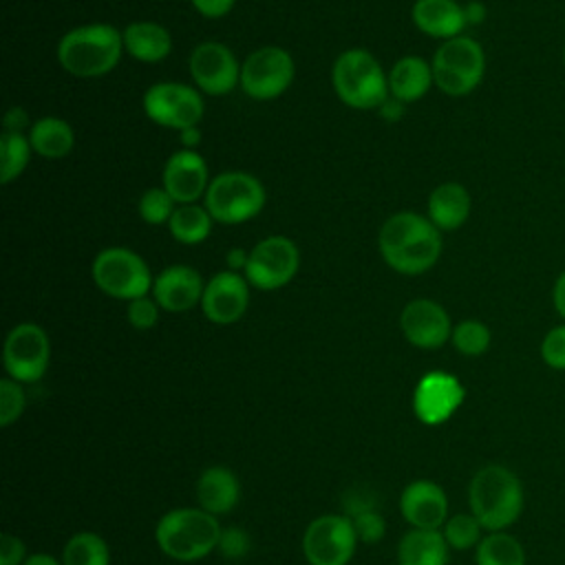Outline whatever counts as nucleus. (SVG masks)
Wrapping results in <instances>:
<instances>
[{
	"mask_svg": "<svg viewBox=\"0 0 565 565\" xmlns=\"http://www.w3.org/2000/svg\"><path fill=\"white\" fill-rule=\"evenodd\" d=\"M441 230L417 212H397L380 230V254L384 263L406 276L428 271L441 256Z\"/></svg>",
	"mask_w": 565,
	"mask_h": 565,
	"instance_id": "nucleus-1",
	"label": "nucleus"
},
{
	"mask_svg": "<svg viewBox=\"0 0 565 565\" xmlns=\"http://www.w3.org/2000/svg\"><path fill=\"white\" fill-rule=\"evenodd\" d=\"M468 505L486 532L508 530L523 514V483L508 466L488 463L468 483Z\"/></svg>",
	"mask_w": 565,
	"mask_h": 565,
	"instance_id": "nucleus-2",
	"label": "nucleus"
},
{
	"mask_svg": "<svg viewBox=\"0 0 565 565\" xmlns=\"http://www.w3.org/2000/svg\"><path fill=\"white\" fill-rule=\"evenodd\" d=\"M221 530L218 516L203 508H174L157 521L154 541L168 558L194 563L218 547Z\"/></svg>",
	"mask_w": 565,
	"mask_h": 565,
	"instance_id": "nucleus-3",
	"label": "nucleus"
},
{
	"mask_svg": "<svg viewBox=\"0 0 565 565\" xmlns=\"http://www.w3.org/2000/svg\"><path fill=\"white\" fill-rule=\"evenodd\" d=\"M124 51V33L113 24L93 22L71 29L57 44L62 68L75 77H99L110 73Z\"/></svg>",
	"mask_w": 565,
	"mask_h": 565,
	"instance_id": "nucleus-4",
	"label": "nucleus"
},
{
	"mask_svg": "<svg viewBox=\"0 0 565 565\" xmlns=\"http://www.w3.org/2000/svg\"><path fill=\"white\" fill-rule=\"evenodd\" d=\"M331 84L335 95L358 110L380 108L388 99V77L364 49H349L333 62Z\"/></svg>",
	"mask_w": 565,
	"mask_h": 565,
	"instance_id": "nucleus-5",
	"label": "nucleus"
},
{
	"mask_svg": "<svg viewBox=\"0 0 565 565\" xmlns=\"http://www.w3.org/2000/svg\"><path fill=\"white\" fill-rule=\"evenodd\" d=\"M203 199L205 210L216 223L238 225L254 218L265 207L267 194L254 174L230 170L210 181Z\"/></svg>",
	"mask_w": 565,
	"mask_h": 565,
	"instance_id": "nucleus-6",
	"label": "nucleus"
},
{
	"mask_svg": "<svg viewBox=\"0 0 565 565\" xmlns=\"http://www.w3.org/2000/svg\"><path fill=\"white\" fill-rule=\"evenodd\" d=\"M430 66L433 82L441 93L450 97H463L481 84L486 73V55L477 40L457 35L446 40L435 51Z\"/></svg>",
	"mask_w": 565,
	"mask_h": 565,
	"instance_id": "nucleus-7",
	"label": "nucleus"
},
{
	"mask_svg": "<svg viewBox=\"0 0 565 565\" xmlns=\"http://www.w3.org/2000/svg\"><path fill=\"white\" fill-rule=\"evenodd\" d=\"M93 280L110 298L135 300L152 289V274L146 260L126 247H106L93 260Z\"/></svg>",
	"mask_w": 565,
	"mask_h": 565,
	"instance_id": "nucleus-8",
	"label": "nucleus"
},
{
	"mask_svg": "<svg viewBox=\"0 0 565 565\" xmlns=\"http://www.w3.org/2000/svg\"><path fill=\"white\" fill-rule=\"evenodd\" d=\"M358 536L347 514H320L302 534V554L309 565H349Z\"/></svg>",
	"mask_w": 565,
	"mask_h": 565,
	"instance_id": "nucleus-9",
	"label": "nucleus"
},
{
	"mask_svg": "<svg viewBox=\"0 0 565 565\" xmlns=\"http://www.w3.org/2000/svg\"><path fill=\"white\" fill-rule=\"evenodd\" d=\"M7 377L20 384H33L44 377L51 362V342L46 331L35 322L15 324L2 349Z\"/></svg>",
	"mask_w": 565,
	"mask_h": 565,
	"instance_id": "nucleus-10",
	"label": "nucleus"
},
{
	"mask_svg": "<svg viewBox=\"0 0 565 565\" xmlns=\"http://www.w3.org/2000/svg\"><path fill=\"white\" fill-rule=\"evenodd\" d=\"M294 57L280 46H263L241 64V88L247 97L269 102L280 97L294 82Z\"/></svg>",
	"mask_w": 565,
	"mask_h": 565,
	"instance_id": "nucleus-11",
	"label": "nucleus"
},
{
	"mask_svg": "<svg viewBox=\"0 0 565 565\" xmlns=\"http://www.w3.org/2000/svg\"><path fill=\"white\" fill-rule=\"evenodd\" d=\"M300 267V252L287 236H267L256 243L247 256L245 278L252 287L274 291L285 287Z\"/></svg>",
	"mask_w": 565,
	"mask_h": 565,
	"instance_id": "nucleus-12",
	"label": "nucleus"
},
{
	"mask_svg": "<svg viewBox=\"0 0 565 565\" xmlns=\"http://www.w3.org/2000/svg\"><path fill=\"white\" fill-rule=\"evenodd\" d=\"M143 110L150 121L163 128L188 130L201 121L205 106L199 90L192 86L179 82H159L146 90Z\"/></svg>",
	"mask_w": 565,
	"mask_h": 565,
	"instance_id": "nucleus-13",
	"label": "nucleus"
},
{
	"mask_svg": "<svg viewBox=\"0 0 565 565\" xmlns=\"http://www.w3.org/2000/svg\"><path fill=\"white\" fill-rule=\"evenodd\" d=\"M466 399V388L459 377L446 371L426 373L413 391L415 417L426 426L448 422Z\"/></svg>",
	"mask_w": 565,
	"mask_h": 565,
	"instance_id": "nucleus-14",
	"label": "nucleus"
},
{
	"mask_svg": "<svg viewBox=\"0 0 565 565\" xmlns=\"http://www.w3.org/2000/svg\"><path fill=\"white\" fill-rule=\"evenodd\" d=\"M190 75L207 95H225L241 84V64L221 42H201L190 55Z\"/></svg>",
	"mask_w": 565,
	"mask_h": 565,
	"instance_id": "nucleus-15",
	"label": "nucleus"
},
{
	"mask_svg": "<svg viewBox=\"0 0 565 565\" xmlns=\"http://www.w3.org/2000/svg\"><path fill=\"white\" fill-rule=\"evenodd\" d=\"M399 329L404 338L417 349H439L452 335L448 311L428 298L411 300L399 313Z\"/></svg>",
	"mask_w": 565,
	"mask_h": 565,
	"instance_id": "nucleus-16",
	"label": "nucleus"
},
{
	"mask_svg": "<svg viewBox=\"0 0 565 565\" xmlns=\"http://www.w3.org/2000/svg\"><path fill=\"white\" fill-rule=\"evenodd\" d=\"M249 305V282L245 276L225 269L214 274L203 289L201 309L214 324H232L241 320Z\"/></svg>",
	"mask_w": 565,
	"mask_h": 565,
	"instance_id": "nucleus-17",
	"label": "nucleus"
},
{
	"mask_svg": "<svg viewBox=\"0 0 565 565\" xmlns=\"http://www.w3.org/2000/svg\"><path fill=\"white\" fill-rule=\"evenodd\" d=\"M402 519L417 530H441L448 521V497L446 490L430 481H411L399 494Z\"/></svg>",
	"mask_w": 565,
	"mask_h": 565,
	"instance_id": "nucleus-18",
	"label": "nucleus"
},
{
	"mask_svg": "<svg viewBox=\"0 0 565 565\" xmlns=\"http://www.w3.org/2000/svg\"><path fill=\"white\" fill-rule=\"evenodd\" d=\"M161 181L177 203H194L199 196H205V190L210 185L207 163L196 150H177L168 157Z\"/></svg>",
	"mask_w": 565,
	"mask_h": 565,
	"instance_id": "nucleus-19",
	"label": "nucleus"
},
{
	"mask_svg": "<svg viewBox=\"0 0 565 565\" xmlns=\"http://www.w3.org/2000/svg\"><path fill=\"white\" fill-rule=\"evenodd\" d=\"M203 289L205 285L196 269L188 265H170L154 278L152 298L163 311L183 313L201 302Z\"/></svg>",
	"mask_w": 565,
	"mask_h": 565,
	"instance_id": "nucleus-20",
	"label": "nucleus"
},
{
	"mask_svg": "<svg viewBox=\"0 0 565 565\" xmlns=\"http://www.w3.org/2000/svg\"><path fill=\"white\" fill-rule=\"evenodd\" d=\"M199 508L214 516H223L232 512L241 499L238 477L225 466L205 468L194 486Z\"/></svg>",
	"mask_w": 565,
	"mask_h": 565,
	"instance_id": "nucleus-21",
	"label": "nucleus"
},
{
	"mask_svg": "<svg viewBox=\"0 0 565 565\" xmlns=\"http://www.w3.org/2000/svg\"><path fill=\"white\" fill-rule=\"evenodd\" d=\"M413 22L422 33L441 40L461 35L468 24L463 7H459L455 0H415Z\"/></svg>",
	"mask_w": 565,
	"mask_h": 565,
	"instance_id": "nucleus-22",
	"label": "nucleus"
},
{
	"mask_svg": "<svg viewBox=\"0 0 565 565\" xmlns=\"http://www.w3.org/2000/svg\"><path fill=\"white\" fill-rule=\"evenodd\" d=\"M433 82V66L417 55L399 57L388 73V93L402 104L422 99Z\"/></svg>",
	"mask_w": 565,
	"mask_h": 565,
	"instance_id": "nucleus-23",
	"label": "nucleus"
},
{
	"mask_svg": "<svg viewBox=\"0 0 565 565\" xmlns=\"http://www.w3.org/2000/svg\"><path fill=\"white\" fill-rule=\"evenodd\" d=\"M448 556L441 530L411 527L397 543V565H448Z\"/></svg>",
	"mask_w": 565,
	"mask_h": 565,
	"instance_id": "nucleus-24",
	"label": "nucleus"
},
{
	"mask_svg": "<svg viewBox=\"0 0 565 565\" xmlns=\"http://www.w3.org/2000/svg\"><path fill=\"white\" fill-rule=\"evenodd\" d=\"M124 49L139 62L154 64L170 55L172 51V38L168 29L159 22L141 20L130 22L124 29Z\"/></svg>",
	"mask_w": 565,
	"mask_h": 565,
	"instance_id": "nucleus-25",
	"label": "nucleus"
},
{
	"mask_svg": "<svg viewBox=\"0 0 565 565\" xmlns=\"http://www.w3.org/2000/svg\"><path fill=\"white\" fill-rule=\"evenodd\" d=\"M470 216V194L461 183L437 185L428 196V218L439 230H457Z\"/></svg>",
	"mask_w": 565,
	"mask_h": 565,
	"instance_id": "nucleus-26",
	"label": "nucleus"
},
{
	"mask_svg": "<svg viewBox=\"0 0 565 565\" xmlns=\"http://www.w3.org/2000/svg\"><path fill=\"white\" fill-rule=\"evenodd\" d=\"M29 143L33 152L44 159H62L73 150L75 132L68 121L46 115L31 126Z\"/></svg>",
	"mask_w": 565,
	"mask_h": 565,
	"instance_id": "nucleus-27",
	"label": "nucleus"
},
{
	"mask_svg": "<svg viewBox=\"0 0 565 565\" xmlns=\"http://www.w3.org/2000/svg\"><path fill=\"white\" fill-rule=\"evenodd\" d=\"M212 216L205 210V205L185 203L177 205L172 218L168 221V230L174 236V241L183 245H199L210 236L212 230Z\"/></svg>",
	"mask_w": 565,
	"mask_h": 565,
	"instance_id": "nucleus-28",
	"label": "nucleus"
},
{
	"mask_svg": "<svg viewBox=\"0 0 565 565\" xmlns=\"http://www.w3.org/2000/svg\"><path fill=\"white\" fill-rule=\"evenodd\" d=\"M477 565H525V550L510 532H488L475 547Z\"/></svg>",
	"mask_w": 565,
	"mask_h": 565,
	"instance_id": "nucleus-29",
	"label": "nucleus"
},
{
	"mask_svg": "<svg viewBox=\"0 0 565 565\" xmlns=\"http://www.w3.org/2000/svg\"><path fill=\"white\" fill-rule=\"evenodd\" d=\"M62 565H110V547L97 532H75L62 550Z\"/></svg>",
	"mask_w": 565,
	"mask_h": 565,
	"instance_id": "nucleus-30",
	"label": "nucleus"
},
{
	"mask_svg": "<svg viewBox=\"0 0 565 565\" xmlns=\"http://www.w3.org/2000/svg\"><path fill=\"white\" fill-rule=\"evenodd\" d=\"M29 137L15 130H4L0 137V181L9 183L20 177L31 159Z\"/></svg>",
	"mask_w": 565,
	"mask_h": 565,
	"instance_id": "nucleus-31",
	"label": "nucleus"
},
{
	"mask_svg": "<svg viewBox=\"0 0 565 565\" xmlns=\"http://www.w3.org/2000/svg\"><path fill=\"white\" fill-rule=\"evenodd\" d=\"M483 525L477 521V516L472 512H457L452 516H448V521L441 527V534L448 543L450 550L457 552H466L479 545V541L483 539Z\"/></svg>",
	"mask_w": 565,
	"mask_h": 565,
	"instance_id": "nucleus-32",
	"label": "nucleus"
},
{
	"mask_svg": "<svg viewBox=\"0 0 565 565\" xmlns=\"http://www.w3.org/2000/svg\"><path fill=\"white\" fill-rule=\"evenodd\" d=\"M490 340H492V333L481 320H461L459 324L452 327V335H450L452 347L468 358H477L486 353L490 347Z\"/></svg>",
	"mask_w": 565,
	"mask_h": 565,
	"instance_id": "nucleus-33",
	"label": "nucleus"
},
{
	"mask_svg": "<svg viewBox=\"0 0 565 565\" xmlns=\"http://www.w3.org/2000/svg\"><path fill=\"white\" fill-rule=\"evenodd\" d=\"M177 201L170 196V192L161 188H148L139 199V214L148 225H163L172 218Z\"/></svg>",
	"mask_w": 565,
	"mask_h": 565,
	"instance_id": "nucleus-34",
	"label": "nucleus"
},
{
	"mask_svg": "<svg viewBox=\"0 0 565 565\" xmlns=\"http://www.w3.org/2000/svg\"><path fill=\"white\" fill-rule=\"evenodd\" d=\"M26 408V393L20 382L11 377L0 380V426L9 428L15 424Z\"/></svg>",
	"mask_w": 565,
	"mask_h": 565,
	"instance_id": "nucleus-35",
	"label": "nucleus"
},
{
	"mask_svg": "<svg viewBox=\"0 0 565 565\" xmlns=\"http://www.w3.org/2000/svg\"><path fill=\"white\" fill-rule=\"evenodd\" d=\"M349 519L353 523V530H355V536H358L360 543H377L386 534V521H384V516L380 514L377 508L360 512V514L349 516Z\"/></svg>",
	"mask_w": 565,
	"mask_h": 565,
	"instance_id": "nucleus-36",
	"label": "nucleus"
},
{
	"mask_svg": "<svg viewBox=\"0 0 565 565\" xmlns=\"http://www.w3.org/2000/svg\"><path fill=\"white\" fill-rule=\"evenodd\" d=\"M541 358L550 369L565 371V324H558L543 335Z\"/></svg>",
	"mask_w": 565,
	"mask_h": 565,
	"instance_id": "nucleus-37",
	"label": "nucleus"
},
{
	"mask_svg": "<svg viewBox=\"0 0 565 565\" xmlns=\"http://www.w3.org/2000/svg\"><path fill=\"white\" fill-rule=\"evenodd\" d=\"M159 305L154 298H148V296H141V298H135L128 302V322L139 329V331H146V329H152L159 320Z\"/></svg>",
	"mask_w": 565,
	"mask_h": 565,
	"instance_id": "nucleus-38",
	"label": "nucleus"
},
{
	"mask_svg": "<svg viewBox=\"0 0 565 565\" xmlns=\"http://www.w3.org/2000/svg\"><path fill=\"white\" fill-rule=\"evenodd\" d=\"M216 552L230 561L243 558L249 552V534L243 527H223Z\"/></svg>",
	"mask_w": 565,
	"mask_h": 565,
	"instance_id": "nucleus-39",
	"label": "nucleus"
},
{
	"mask_svg": "<svg viewBox=\"0 0 565 565\" xmlns=\"http://www.w3.org/2000/svg\"><path fill=\"white\" fill-rule=\"evenodd\" d=\"M26 545L11 532L0 534V565H24L26 561Z\"/></svg>",
	"mask_w": 565,
	"mask_h": 565,
	"instance_id": "nucleus-40",
	"label": "nucleus"
},
{
	"mask_svg": "<svg viewBox=\"0 0 565 565\" xmlns=\"http://www.w3.org/2000/svg\"><path fill=\"white\" fill-rule=\"evenodd\" d=\"M190 2L205 18H223L225 13H230L236 0H190Z\"/></svg>",
	"mask_w": 565,
	"mask_h": 565,
	"instance_id": "nucleus-41",
	"label": "nucleus"
},
{
	"mask_svg": "<svg viewBox=\"0 0 565 565\" xmlns=\"http://www.w3.org/2000/svg\"><path fill=\"white\" fill-rule=\"evenodd\" d=\"M552 302H554V309L558 311V316L565 318V269L558 274V278H556V282H554Z\"/></svg>",
	"mask_w": 565,
	"mask_h": 565,
	"instance_id": "nucleus-42",
	"label": "nucleus"
},
{
	"mask_svg": "<svg viewBox=\"0 0 565 565\" xmlns=\"http://www.w3.org/2000/svg\"><path fill=\"white\" fill-rule=\"evenodd\" d=\"M24 124H26V115H24L22 108H11V110L4 115V130H15V132H20Z\"/></svg>",
	"mask_w": 565,
	"mask_h": 565,
	"instance_id": "nucleus-43",
	"label": "nucleus"
},
{
	"mask_svg": "<svg viewBox=\"0 0 565 565\" xmlns=\"http://www.w3.org/2000/svg\"><path fill=\"white\" fill-rule=\"evenodd\" d=\"M463 11H466L468 24H479L486 18V7L481 2H470L468 7H463Z\"/></svg>",
	"mask_w": 565,
	"mask_h": 565,
	"instance_id": "nucleus-44",
	"label": "nucleus"
},
{
	"mask_svg": "<svg viewBox=\"0 0 565 565\" xmlns=\"http://www.w3.org/2000/svg\"><path fill=\"white\" fill-rule=\"evenodd\" d=\"M247 256H249V254H247V252H243V249H238V247H236V249H232V252L227 254L230 269H232V271H236L238 267H243V269H245V265H247Z\"/></svg>",
	"mask_w": 565,
	"mask_h": 565,
	"instance_id": "nucleus-45",
	"label": "nucleus"
},
{
	"mask_svg": "<svg viewBox=\"0 0 565 565\" xmlns=\"http://www.w3.org/2000/svg\"><path fill=\"white\" fill-rule=\"evenodd\" d=\"M24 565H62V561H57L55 556H51V554H31L26 561H24Z\"/></svg>",
	"mask_w": 565,
	"mask_h": 565,
	"instance_id": "nucleus-46",
	"label": "nucleus"
},
{
	"mask_svg": "<svg viewBox=\"0 0 565 565\" xmlns=\"http://www.w3.org/2000/svg\"><path fill=\"white\" fill-rule=\"evenodd\" d=\"M199 130H196V126L194 128H188V130H181V141H183V146L185 148H190V150H194V146L199 143Z\"/></svg>",
	"mask_w": 565,
	"mask_h": 565,
	"instance_id": "nucleus-47",
	"label": "nucleus"
},
{
	"mask_svg": "<svg viewBox=\"0 0 565 565\" xmlns=\"http://www.w3.org/2000/svg\"><path fill=\"white\" fill-rule=\"evenodd\" d=\"M563 62H565V51H563Z\"/></svg>",
	"mask_w": 565,
	"mask_h": 565,
	"instance_id": "nucleus-48",
	"label": "nucleus"
}]
</instances>
